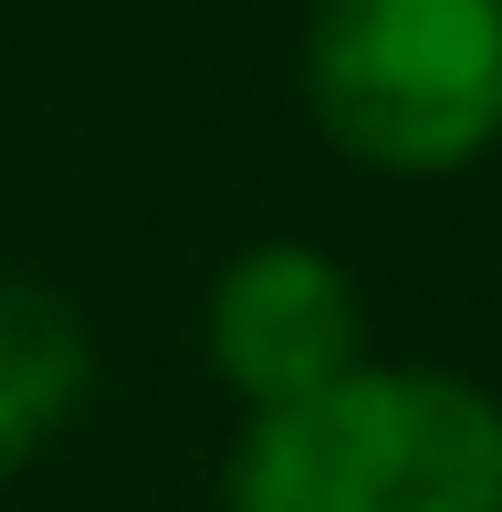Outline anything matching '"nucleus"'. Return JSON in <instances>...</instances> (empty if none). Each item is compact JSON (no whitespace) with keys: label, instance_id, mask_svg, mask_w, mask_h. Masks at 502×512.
Instances as JSON below:
<instances>
[{"label":"nucleus","instance_id":"nucleus-4","mask_svg":"<svg viewBox=\"0 0 502 512\" xmlns=\"http://www.w3.org/2000/svg\"><path fill=\"white\" fill-rule=\"evenodd\" d=\"M95 387V345L84 314L53 283H21L0 272V471H21L32 450H53V429L84 408Z\"/></svg>","mask_w":502,"mask_h":512},{"label":"nucleus","instance_id":"nucleus-2","mask_svg":"<svg viewBox=\"0 0 502 512\" xmlns=\"http://www.w3.org/2000/svg\"><path fill=\"white\" fill-rule=\"evenodd\" d=\"M304 105L356 168L450 178L502 147V0H314Z\"/></svg>","mask_w":502,"mask_h":512},{"label":"nucleus","instance_id":"nucleus-3","mask_svg":"<svg viewBox=\"0 0 502 512\" xmlns=\"http://www.w3.org/2000/svg\"><path fill=\"white\" fill-rule=\"evenodd\" d=\"M210 366L241 387L251 418L367 366V304H356L346 262L314 241H251L210 283Z\"/></svg>","mask_w":502,"mask_h":512},{"label":"nucleus","instance_id":"nucleus-1","mask_svg":"<svg viewBox=\"0 0 502 512\" xmlns=\"http://www.w3.org/2000/svg\"><path fill=\"white\" fill-rule=\"evenodd\" d=\"M231 512H502V398L367 356L241 429Z\"/></svg>","mask_w":502,"mask_h":512}]
</instances>
